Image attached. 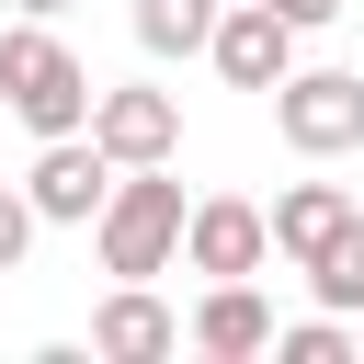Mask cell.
Returning a JSON list of instances; mask_svg holds the SVG:
<instances>
[{
	"label": "cell",
	"instance_id": "obj_1",
	"mask_svg": "<svg viewBox=\"0 0 364 364\" xmlns=\"http://www.w3.org/2000/svg\"><path fill=\"white\" fill-rule=\"evenodd\" d=\"M91 239H102V273H125V284L171 273V250H182V182H171V159L114 171V193L91 205Z\"/></svg>",
	"mask_w": 364,
	"mask_h": 364
},
{
	"label": "cell",
	"instance_id": "obj_2",
	"mask_svg": "<svg viewBox=\"0 0 364 364\" xmlns=\"http://www.w3.org/2000/svg\"><path fill=\"white\" fill-rule=\"evenodd\" d=\"M0 102H11L34 136H80V114H91V68H80L46 23H11V34H0Z\"/></svg>",
	"mask_w": 364,
	"mask_h": 364
},
{
	"label": "cell",
	"instance_id": "obj_3",
	"mask_svg": "<svg viewBox=\"0 0 364 364\" xmlns=\"http://www.w3.org/2000/svg\"><path fill=\"white\" fill-rule=\"evenodd\" d=\"M273 125H284L296 159L364 148V68H284V80H273Z\"/></svg>",
	"mask_w": 364,
	"mask_h": 364
},
{
	"label": "cell",
	"instance_id": "obj_4",
	"mask_svg": "<svg viewBox=\"0 0 364 364\" xmlns=\"http://www.w3.org/2000/svg\"><path fill=\"white\" fill-rule=\"evenodd\" d=\"M205 57H216V80H228V91H273V80L296 68V23H284V11H262V0H216Z\"/></svg>",
	"mask_w": 364,
	"mask_h": 364
},
{
	"label": "cell",
	"instance_id": "obj_5",
	"mask_svg": "<svg viewBox=\"0 0 364 364\" xmlns=\"http://www.w3.org/2000/svg\"><path fill=\"white\" fill-rule=\"evenodd\" d=\"M171 262H193L205 284H228V273H262V262H273V228H262V205L205 193V205H182V250H171Z\"/></svg>",
	"mask_w": 364,
	"mask_h": 364
},
{
	"label": "cell",
	"instance_id": "obj_6",
	"mask_svg": "<svg viewBox=\"0 0 364 364\" xmlns=\"http://www.w3.org/2000/svg\"><path fill=\"white\" fill-rule=\"evenodd\" d=\"M91 148L114 159V171H148V159H171L182 148V102L171 91H91Z\"/></svg>",
	"mask_w": 364,
	"mask_h": 364
},
{
	"label": "cell",
	"instance_id": "obj_7",
	"mask_svg": "<svg viewBox=\"0 0 364 364\" xmlns=\"http://www.w3.org/2000/svg\"><path fill=\"white\" fill-rule=\"evenodd\" d=\"M102 193H114V159H102L91 136H46V159H34V182H23L34 228H91Z\"/></svg>",
	"mask_w": 364,
	"mask_h": 364
},
{
	"label": "cell",
	"instance_id": "obj_8",
	"mask_svg": "<svg viewBox=\"0 0 364 364\" xmlns=\"http://www.w3.org/2000/svg\"><path fill=\"white\" fill-rule=\"evenodd\" d=\"M353 216H364V205H353V193H341V182H284V193H273V216H262V228H273V250H284V262H296V273H307V262H318V250H330V239H341V228H353Z\"/></svg>",
	"mask_w": 364,
	"mask_h": 364
},
{
	"label": "cell",
	"instance_id": "obj_9",
	"mask_svg": "<svg viewBox=\"0 0 364 364\" xmlns=\"http://www.w3.org/2000/svg\"><path fill=\"white\" fill-rule=\"evenodd\" d=\"M91 353H114V364H159V353H182V318H171L148 284H114V296L91 307Z\"/></svg>",
	"mask_w": 364,
	"mask_h": 364
},
{
	"label": "cell",
	"instance_id": "obj_10",
	"mask_svg": "<svg viewBox=\"0 0 364 364\" xmlns=\"http://www.w3.org/2000/svg\"><path fill=\"white\" fill-rule=\"evenodd\" d=\"M193 353H216V364H250V353H273V307L250 296V273L205 284V307H193Z\"/></svg>",
	"mask_w": 364,
	"mask_h": 364
},
{
	"label": "cell",
	"instance_id": "obj_11",
	"mask_svg": "<svg viewBox=\"0 0 364 364\" xmlns=\"http://www.w3.org/2000/svg\"><path fill=\"white\" fill-rule=\"evenodd\" d=\"M216 34V0H136V46L148 57H205Z\"/></svg>",
	"mask_w": 364,
	"mask_h": 364
},
{
	"label": "cell",
	"instance_id": "obj_12",
	"mask_svg": "<svg viewBox=\"0 0 364 364\" xmlns=\"http://www.w3.org/2000/svg\"><path fill=\"white\" fill-rule=\"evenodd\" d=\"M307 284H318V307H330V318H353V307H364V250H353V228L307 262Z\"/></svg>",
	"mask_w": 364,
	"mask_h": 364
},
{
	"label": "cell",
	"instance_id": "obj_13",
	"mask_svg": "<svg viewBox=\"0 0 364 364\" xmlns=\"http://www.w3.org/2000/svg\"><path fill=\"white\" fill-rule=\"evenodd\" d=\"M273 353H284V364H353V330H341V318L318 307V318H296V330H273Z\"/></svg>",
	"mask_w": 364,
	"mask_h": 364
},
{
	"label": "cell",
	"instance_id": "obj_14",
	"mask_svg": "<svg viewBox=\"0 0 364 364\" xmlns=\"http://www.w3.org/2000/svg\"><path fill=\"white\" fill-rule=\"evenodd\" d=\"M23 250H34V205H23V193H0V273H11Z\"/></svg>",
	"mask_w": 364,
	"mask_h": 364
},
{
	"label": "cell",
	"instance_id": "obj_15",
	"mask_svg": "<svg viewBox=\"0 0 364 364\" xmlns=\"http://www.w3.org/2000/svg\"><path fill=\"white\" fill-rule=\"evenodd\" d=\"M262 11H284L296 34H318V23H341V0H262Z\"/></svg>",
	"mask_w": 364,
	"mask_h": 364
},
{
	"label": "cell",
	"instance_id": "obj_16",
	"mask_svg": "<svg viewBox=\"0 0 364 364\" xmlns=\"http://www.w3.org/2000/svg\"><path fill=\"white\" fill-rule=\"evenodd\" d=\"M11 11H23V23H57V11H68V0H11Z\"/></svg>",
	"mask_w": 364,
	"mask_h": 364
},
{
	"label": "cell",
	"instance_id": "obj_17",
	"mask_svg": "<svg viewBox=\"0 0 364 364\" xmlns=\"http://www.w3.org/2000/svg\"><path fill=\"white\" fill-rule=\"evenodd\" d=\"M353 318H364V307H353ZM353 353H364V330H353Z\"/></svg>",
	"mask_w": 364,
	"mask_h": 364
},
{
	"label": "cell",
	"instance_id": "obj_18",
	"mask_svg": "<svg viewBox=\"0 0 364 364\" xmlns=\"http://www.w3.org/2000/svg\"><path fill=\"white\" fill-rule=\"evenodd\" d=\"M353 250H364V216H353Z\"/></svg>",
	"mask_w": 364,
	"mask_h": 364
}]
</instances>
